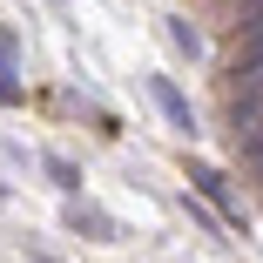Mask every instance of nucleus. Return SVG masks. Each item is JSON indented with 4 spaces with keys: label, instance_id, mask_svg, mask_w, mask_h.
<instances>
[{
    "label": "nucleus",
    "instance_id": "obj_1",
    "mask_svg": "<svg viewBox=\"0 0 263 263\" xmlns=\"http://www.w3.org/2000/svg\"><path fill=\"white\" fill-rule=\"evenodd\" d=\"M243 81H263V0L243 21Z\"/></svg>",
    "mask_w": 263,
    "mask_h": 263
},
{
    "label": "nucleus",
    "instance_id": "obj_2",
    "mask_svg": "<svg viewBox=\"0 0 263 263\" xmlns=\"http://www.w3.org/2000/svg\"><path fill=\"white\" fill-rule=\"evenodd\" d=\"M155 101H162V115H169L176 128H189V101H182V95H176L169 81H155Z\"/></svg>",
    "mask_w": 263,
    "mask_h": 263
}]
</instances>
